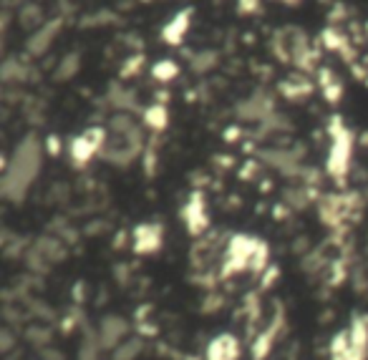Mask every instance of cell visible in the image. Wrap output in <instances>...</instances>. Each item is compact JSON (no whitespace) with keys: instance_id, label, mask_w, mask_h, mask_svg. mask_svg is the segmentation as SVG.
I'll use <instances>...</instances> for the list:
<instances>
[{"instance_id":"6da1fadb","label":"cell","mask_w":368,"mask_h":360,"mask_svg":"<svg viewBox=\"0 0 368 360\" xmlns=\"http://www.w3.org/2000/svg\"><path fill=\"white\" fill-rule=\"evenodd\" d=\"M40 164H43V144L36 136L18 141L3 172V196L8 202H23L38 179Z\"/></svg>"},{"instance_id":"3957f363","label":"cell","mask_w":368,"mask_h":360,"mask_svg":"<svg viewBox=\"0 0 368 360\" xmlns=\"http://www.w3.org/2000/svg\"><path fill=\"white\" fill-rule=\"evenodd\" d=\"M333 360H366L368 358V328L363 322H353L351 328L341 330L330 343Z\"/></svg>"},{"instance_id":"30bf717a","label":"cell","mask_w":368,"mask_h":360,"mask_svg":"<svg viewBox=\"0 0 368 360\" xmlns=\"http://www.w3.org/2000/svg\"><path fill=\"white\" fill-rule=\"evenodd\" d=\"M187 25H189V10H184V13H180V16L174 18L172 23L164 28L167 43H180L182 36H184V31H187Z\"/></svg>"},{"instance_id":"7c38bea8","label":"cell","mask_w":368,"mask_h":360,"mask_svg":"<svg viewBox=\"0 0 368 360\" xmlns=\"http://www.w3.org/2000/svg\"><path fill=\"white\" fill-rule=\"evenodd\" d=\"M177 76V66L172 61H162L157 63V68H154V79L159 81H172Z\"/></svg>"},{"instance_id":"7a4b0ae2","label":"cell","mask_w":368,"mask_h":360,"mask_svg":"<svg viewBox=\"0 0 368 360\" xmlns=\"http://www.w3.org/2000/svg\"><path fill=\"white\" fill-rule=\"evenodd\" d=\"M141 146H144L141 129L136 126V121L121 114L111 121V129L106 131L101 157L114 166H129L141 154Z\"/></svg>"},{"instance_id":"ba28073f","label":"cell","mask_w":368,"mask_h":360,"mask_svg":"<svg viewBox=\"0 0 368 360\" xmlns=\"http://www.w3.org/2000/svg\"><path fill=\"white\" fill-rule=\"evenodd\" d=\"M134 242H136L139 252H154L162 244V229L154 227V224H144L134 232Z\"/></svg>"},{"instance_id":"277c9868","label":"cell","mask_w":368,"mask_h":360,"mask_svg":"<svg viewBox=\"0 0 368 360\" xmlns=\"http://www.w3.org/2000/svg\"><path fill=\"white\" fill-rule=\"evenodd\" d=\"M103 141H106V129H88L71 141V159L76 164H88L94 157H101Z\"/></svg>"},{"instance_id":"5b68a950","label":"cell","mask_w":368,"mask_h":360,"mask_svg":"<svg viewBox=\"0 0 368 360\" xmlns=\"http://www.w3.org/2000/svg\"><path fill=\"white\" fill-rule=\"evenodd\" d=\"M348 164H351V136L345 133V129H341V131L336 133L333 144H330L328 172L333 174V177H341V174H345Z\"/></svg>"},{"instance_id":"8992f818","label":"cell","mask_w":368,"mask_h":360,"mask_svg":"<svg viewBox=\"0 0 368 360\" xmlns=\"http://www.w3.org/2000/svg\"><path fill=\"white\" fill-rule=\"evenodd\" d=\"M207 360H240V343L235 335H217L207 345Z\"/></svg>"},{"instance_id":"52a82bcc","label":"cell","mask_w":368,"mask_h":360,"mask_svg":"<svg viewBox=\"0 0 368 360\" xmlns=\"http://www.w3.org/2000/svg\"><path fill=\"white\" fill-rule=\"evenodd\" d=\"M126 322L121 318H106L99 328V345L103 348H119L126 340Z\"/></svg>"},{"instance_id":"8fae6325","label":"cell","mask_w":368,"mask_h":360,"mask_svg":"<svg viewBox=\"0 0 368 360\" xmlns=\"http://www.w3.org/2000/svg\"><path fill=\"white\" fill-rule=\"evenodd\" d=\"M144 121L151 126V129H164L167 126V109L162 103H154L151 109L144 111Z\"/></svg>"},{"instance_id":"9c48e42d","label":"cell","mask_w":368,"mask_h":360,"mask_svg":"<svg viewBox=\"0 0 368 360\" xmlns=\"http://www.w3.org/2000/svg\"><path fill=\"white\" fill-rule=\"evenodd\" d=\"M184 222H187V227L192 229V232H199V229H204V224H207V217H204V204L199 202V199H192V202H187V207H184Z\"/></svg>"}]
</instances>
